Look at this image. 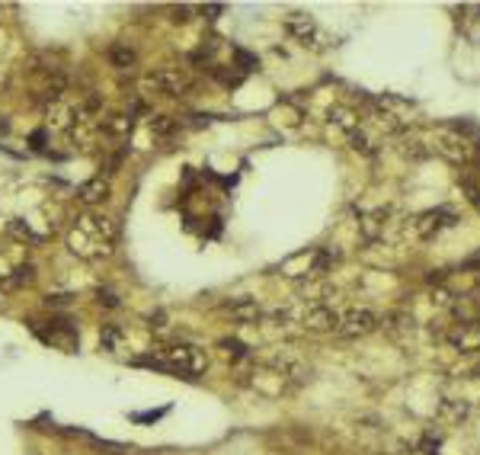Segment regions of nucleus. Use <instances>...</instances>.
I'll return each instance as SVG.
<instances>
[{"label":"nucleus","instance_id":"1","mask_svg":"<svg viewBox=\"0 0 480 455\" xmlns=\"http://www.w3.org/2000/svg\"><path fill=\"white\" fill-rule=\"evenodd\" d=\"M115 224L102 211H80L68 228V247L83 260H102L112 253Z\"/></svg>","mask_w":480,"mask_h":455},{"label":"nucleus","instance_id":"2","mask_svg":"<svg viewBox=\"0 0 480 455\" xmlns=\"http://www.w3.org/2000/svg\"><path fill=\"white\" fill-rule=\"evenodd\" d=\"M141 365H151V369H164L173 375H186L196 378L208 369V356L205 350H198L196 343H186V340H173V343H160L151 352V359H138Z\"/></svg>","mask_w":480,"mask_h":455},{"label":"nucleus","instance_id":"3","mask_svg":"<svg viewBox=\"0 0 480 455\" xmlns=\"http://www.w3.org/2000/svg\"><path fill=\"white\" fill-rule=\"evenodd\" d=\"M32 266L26 260L23 244H13V247H0V292H19L32 282Z\"/></svg>","mask_w":480,"mask_h":455},{"label":"nucleus","instance_id":"4","mask_svg":"<svg viewBox=\"0 0 480 455\" xmlns=\"http://www.w3.org/2000/svg\"><path fill=\"white\" fill-rule=\"evenodd\" d=\"M141 87L157 93V96H186L192 80L179 68H160V70H154V74H147Z\"/></svg>","mask_w":480,"mask_h":455},{"label":"nucleus","instance_id":"5","mask_svg":"<svg viewBox=\"0 0 480 455\" xmlns=\"http://www.w3.org/2000/svg\"><path fill=\"white\" fill-rule=\"evenodd\" d=\"M285 29H288V36H294L301 45H311V48H326V42H330L324 36V29L311 16H301V13H292L285 19Z\"/></svg>","mask_w":480,"mask_h":455},{"label":"nucleus","instance_id":"6","mask_svg":"<svg viewBox=\"0 0 480 455\" xmlns=\"http://www.w3.org/2000/svg\"><path fill=\"white\" fill-rule=\"evenodd\" d=\"M378 327V314L368 311V308H352V311L339 314V327L336 333L339 337H365Z\"/></svg>","mask_w":480,"mask_h":455},{"label":"nucleus","instance_id":"7","mask_svg":"<svg viewBox=\"0 0 480 455\" xmlns=\"http://www.w3.org/2000/svg\"><path fill=\"white\" fill-rule=\"evenodd\" d=\"M221 311H224V318H228L230 324H240V327L260 324V318H262V308H260V301L256 298H234V301H228Z\"/></svg>","mask_w":480,"mask_h":455},{"label":"nucleus","instance_id":"8","mask_svg":"<svg viewBox=\"0 0 480 455\" xmlns=\"http://www.w3.org/2000/svg\"><path fill=\"white\" fill-rule=\"evenodd\" d=\"M301 327L314 333H324V330H336L339 327V314L333 311L330 305H307L304 314H301Z\"/></svg>","mask_w":480,"mask_h":455},{"label":"nucleus","instance_id":"9","mask_svg":"<svg viewBox=\"0 0 480 455\" xmlns=\"http://www.w3.org/2000/svg\"><path fill=\"white\" fill-rule=\"evenodd\" d=\"M448 343L461 352H477L480 350V320H464V324H454L448 330Z\"/></svg>","mask_w":480,"mask_h":455},{"label":"nucleus","instance_id":"10","mask_svg":"<svg viewBox=\"0 0 480 455\" xmlns=\"http://www.w3.org/2000/svg\"><path fill=\"white\" fill-rule=\"evenodd\" d=\"M51 330H45L42 337L48 340V343H55V346H61L64 352H74L77 350V343H80V337H77V330L68 324V320H51Z\"/></svg>","mask_w":480,"mask_h":455},{"label":"nucleus","instance_id":"11","mask_svg":"<svg viewBox=\"0 0 480 455\" xmlns=\"http://www.w3.org/2000/svg\"><path fill=\"white\" fill-rule=\"evenodd\" d=\"M132 125H134L132 113H112V115H106V119L100 122V132L106 135V138H112V141H122V138H128Z\"/></svg>","mask_w":480,"mask_h":455},{"label":"nucleus","instance_id":"12","mask_svg":"<svg viewBox=\"0 0 480 455\" xmlns=\"http://www.w3.org/2000/svg\"><path fill=\"white\" fill-rule=\"evenodd\" d=\"M77 199H80L83 205H100L109 199V179L106 177H93L87 179V183L77 189Z\"/></svg>","mask_w":480,"mask_h":455},{"label":"nucleus","instance_id":"13","mask_svg":"<svg viewBox=\"0 0 480 455\" xmlns=\"http://www.w3.org/2000/svg\"><path fill=\"white\" fill-rule=\"evenodd\" d=\"M442 218H452V211H445V209H439V211H426V215L420 218V234L422 237H432L435 231H442L448 221H442Z\"/></svg>","mask_w":480,"mask_h":455},{"label":"nucleus","instance_id":"14","mask_svg":"<svg viewBox=\"0 0 480 455\" xmlns=\"http://www.w3.org/2000/svg\"><path fill=\"white\" fill-rule=\"evenodd\" d=\"M122 343H125V330H122L119 324H102V330H100V346L102 350L115 352Z\"/></svg>","mask_w":480,"mask_h":455},{"label":"nucleus","instance_id":"15","mask_svg":"<svg viewBox=\"0 0 480 455\" xmlns=\"http://www.w3.org/2000/svg\"><path fill=\"white\" fill-rule=\"evenodd\" d=\"M147 128H151L154 138H170V135L176 132V119H170V115H151Z\"/></svg>","mask_w":480,"mask_h":455},{"label":"nucleus","instance_id":"16","mask_svg":"<svg viewBox=\"0 0 480 455\" xmlns=\"http://www.w3.org/2000/svg\"><path fill=\"white\" fill-rule=\"evenodd\" d=\"M109 61H112V68L125 70L134 64V51L128 48V45H112V48H109Z\"/></svg>","mask_w":480,"mask_h":455},{"label":"nucleus","instance_id":"17","mask_svg":"<svg viewBox=\"0 0 480 455\" xmlns=\"http://www.w3.org/2000/svg\"><path fill=\"white\" fill-rule=\"evenodd\" d=\"M218 346H221V350L228 352L230 359H247V356H250V350L240 343V340H221V343H218Z\"/></svg>","mask_w":480,"mask_h":455},{"label":"nucleus","instance_id":"18","mask_svg":"<svg viewBox=\"0 0 480 455\" xmlns=\"http://www.w3.org/2000/svg\"><path fill=\"white\" fill-rule=\"evenodd\" d=\"M96 298H100V305H106V308H119V295L109 292V288H100V292H96Z\"/></svg>","mask_w":480,"mask_h":455},{"label":"nucleus","instance_id":"19","mask_svg":"<svg viewBox=\"0 0 480 455\" xmlns=\"http://www.w3.org/2000/svg\"><path fill=\"white\" fill-rule=\"evenodd\" d=\"M224 6L221 4H208V6H202V13H208V19H215V13H221Z\"/></svg>","mask_w":480,"mask_h":455}]
</instances>
